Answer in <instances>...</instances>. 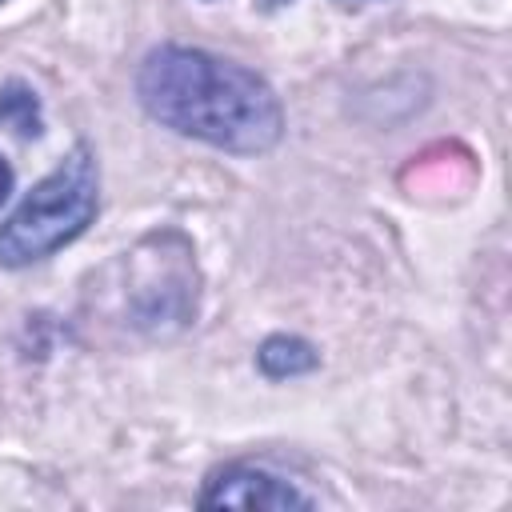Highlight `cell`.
Here are the masks:
<instances>
[{"label":"cell","instance_id":"52a82bcc","mask_svg":"<svg viewBox=\"0 0 512 512\" xmlns=\"http://www.w3.org/2000/svg\"><path fill=\"white\" fill-rule=\"evenodd\" d=\"M264 8H284V4H292V0H260Z\"/></svg>","mask_w":512,"mask_h":512},{"label":"cell","instance_id":"3957f363","mask_svg":"<svg viewBox=\"0 0 512 512\" xmlns=\"http://www.w3.org/2000/svg\"><path fill=\"white\" fill-rule=\"evenodd\" d=\"M316 500L300 492L292 480L260 468V464H224L208 472L200 488V508H268V512H288V508H312Z\"/></svg>","mask_w":512,"mask_h":512},{"label":"cell","instance_id":"5b68a950","mask_svg":"<svg viewBox=\"0 0 512 512\" xmlns=\"http://www.w3.org/2000/svg\"><path fill=\"white\" fill-rule=\"evenodd\" d=\"M0 128L16 132V136H24V140L40 136V100H36V92H32L28 84L8 80V84L0 88Z\"/></svg>","mask_w":512,"mask_h":512},{"label":"cell","instance_id":"7a4b0ae2","mask_svg":"<svg viewBox=\"0 0 512 512\" xmlns=\"http://www.w3.org/2000/svg\"><path fill=\"white\" fill-rule=\"evenodd\" d=\"M100 208V172L88 144H76L0 224V264L28 268L72 244Z\"/></svg>","mask_w":512,"mask_h":512},{"label":"cell","instance_id":"8992f818","mask_svg":"<svg viewBox=\"0 0 512 512\" xmlns=\"http://www.w3.org/2000/svg\"><path fill=\"white\" fill-rule=\"evenodd\" d=\"M12 188H16V172H12V164L0 156V204L12 196Z\"/></svg>","mask_w":512,"mask_h":512},{"label":"cell","instance_id":"6da1fadb","mask_svg":"<svg viewBox=\"0 0 512 512\" xmlns=\"http://www.w3.org/2000/svg\"><path fill=\"white\" fill-rule=\"evenodd\" d=\"M136 100L160 128L232 156H260L284 136L276 88L260 72L204 48H152L136 72Z\"/></svg>","mask_w":512,"mask_h":512},{"label":"cell","instance_id":"ba28073f","mask_svg":"<svg viewBox=\"0 0 512 512\" xmlns=\"http://www.w3.org/2000/svg\"><path fill=\"white\" fill-rule=\"evenodd\" d=\"M0 4H4V0H0Z\"/></svg>","mask_w":512,"mask_h":512},{"label":"cell","instance_id":"277c9868","mask_svg":"<svg viewBox=\"0 0 512 512\" xmlns=\"http://www.w3.org/2000/svg\"><path fill=\"white\" fill-rule=\"evenodd\" d=\"M256 364L268 380H288V376H304L320 364V352L304 340V336H268L260 348H256Z\"/></svg>","mask_w":512,"mask_h":512}]
</instances>
